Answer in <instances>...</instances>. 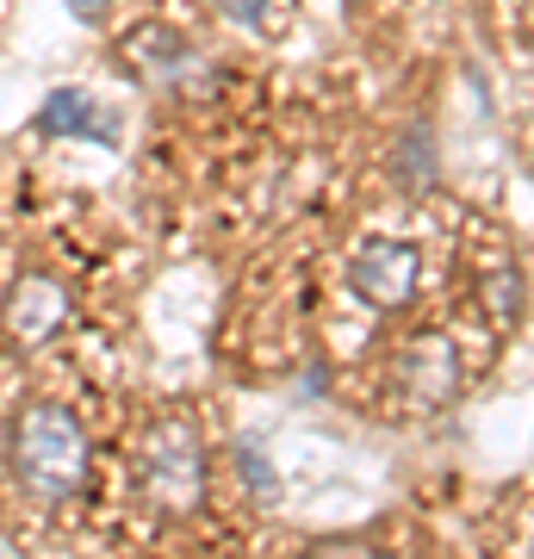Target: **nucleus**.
Returning <instances> with one entry per match:
<instances>
[{"label": "nucleus", "mask_w": 534, "mask_h": 559, "mask_svg": "<svg viewBox=\"0 0 534 559\" xmlns=\"http://www.w3.org/2000/svg\"><path fill=\"white\" fill-rule=\"evenodd\" d=\"M7 460H13V479L38 503H75L94 479L87 429L62 404H25L7 429Z\"/></svg>", "instance_id": "f257e3e1"}, {"label": "nucleus", "mask_w": 534, "mask_h": 559, "mask_svg": "<svg viewBox=\"0 0 534 559\" xmlns=\"http://www.w3.org/2000/svg\"><path fill=\"white\" fill-rule=\"evenodd\" d=\"M138 485L156 516H193L205 503V448L187 417H162L138 454Z\"/></svg>", "instance_id": "f03ea898"}, {"label": "nucleus", "mask_w": 534, "mask_h": 559, "mask_svg": "<svg viewBox=\"0 0 534 559\" xmlns=\"http://www.w3.org/2000/svg\"><path fill=\"white\" fill-rule=\"evenodd\" d=\"M62 323H69V286L57 274H25L7 293V305H0V330H7V342H20V348H44Z\"/></svg>", "instance_id": "7ed1b4c3"}, {"label": "nucleus", "mask_w": 534, "mask_h": 559, "mask_svg": "<svg viewBox=\"0 0 534 559\" xmlns=\"http://www.w3.org/2000/svg\"><path fill=\"white\" fill-rule=\"evenodd\" d=\"M348 286L373 311H397L416 293V249L411 242H360V255L348 261Z\"/></svg>", "instance_id": "20e7f679"}, {"label": "nucleus", "mask_w": 534, "mask_h": 559, "mask_svg": "<svg viewBox=\"0 0 534 559\" xmlns=\"http://www.w3.org/2000/svg\"><path fill=\"white\" fill-rule=\"evenodd\" d=\"M119 62L131 75H143L150 87H175V81L193 75V44L168 32V25H138L119 38Z\"/></svg>", "instance_id": "39448f33"}, {"label": "nucleus", "mask_w": 534, "mask_h": 559, "mask_svg": "<svg viewBox=\"0 0 534 559\" xmlns=\"http://www.w3.org/2000/svg\"><path fill=\"white\" fill-rule=\"evenodd\" d=\"M397 385H404V399L416 404V411H441V404L460 392V360L454 348L441 336H423L404 348V360H397Z\"/></svg>", "instance_id": "423d86ee"}, {"label": "nucleus", "mask_w": 534, "mask_h": 559, "mask_svg": "<svg viewBox=\"0 0 534 559\" xmlns=\"http://www.w3.org/2000/svg\"><path fill=\"white\" fill-rule=\"evenodd\" d=\"M38 131L44 138H112V124L94 119V100L87 94H75V87H57L50 100L38 106Z\"/></svg>", "instance_id": "0eeeda50"}, {"label": "nucleus", "mask_w": 534, "mask_h": 559, "mask_svg": "<svg viewBox=\"0 0 534 559\" xmlns=\"http://www.w3.org/2000/svg\"><path fill=\"white\" fill-rule=\"evenodd\" d=\"M230 7V20H242L249 32H261V38H280L286 25H293V7L298 0H224Z\"/></svg>", "instance_id": "6e6552de"}, {"label": "nucleus", "mask_w": 534, "mask_h": 559, "mask_svg": "<svg viewBox=\"0 0 534 559\" xmlns=\"http://www.w3.org/2000/svg\"><path fill=\"white\" fill-rule=\"evenodd\" d=\"M397 180L404 187H429L436 180V143H429V131H411V138L397 143Z\"/></svg>", "instance_id": "1a4fd4ad"}, {"label": "nucleus", "mask_w": 534, "mask_h": 559, "mask_svg": "<svg viewBox=\"0 0 534 559\" xmlns=\"http://www.w3.org/2000/svg\"><path fill=\"white\" fill-rule=\"evenodd\" d=\"M242 473H249V485H256V491H274V479H268V466H261L256 448H242Z\"/></svg>", "instance_id": "9d476101"}, {"label": "nucleus", "mask_w": 534, "mask_h": 559, "mask_svg": "<svg viewBox=\"0 0 534 559\" xmlns=\"http://www.w3.org/2000/svg\"><path fill=\"white\" fill-rule=\"evenodd\" d=\"M75 13H81V20H99V13H106V0H75Z\"/></svg>", "instance_id": "9b49d317"}]
</instances>
